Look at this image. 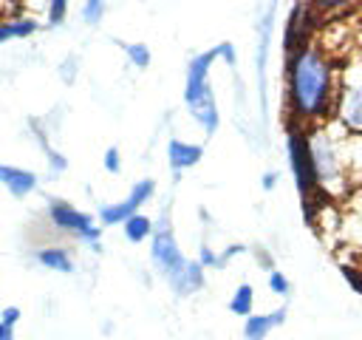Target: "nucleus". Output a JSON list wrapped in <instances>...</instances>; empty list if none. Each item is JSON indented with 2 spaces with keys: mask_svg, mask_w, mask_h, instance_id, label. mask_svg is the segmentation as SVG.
<instances>
[{
  "mask_svg": "<svg viewBox=\"0 0 362 340\" xmlns=\"http://www.w3.org/2000/svg\"><path fill=\"white\" fill-rule=\"evenodd\" d=\"M288 99L300 122H322L334 108V65L317 45L288 57Z\"/></svg>",
  "mask_w": 362,
  "mask_h": 340,
  "instance_id": "obj_1",
  "label": "nucleus"
},
{
  "mask_svg": "<svg viewBox=\"0 0 362 340\" xmlns=\"http://www.w3.org/2000/svg\"><path fill=\"white\" fill-rule=\"evenodd\" d=\"M215 60H218V45L209 48V51L195 54L187 65V82H184L187 110L204 128V133H215L218 125H221V113H218L215 94H212V85H209V71H212Z\"/></svg>",
  "mask_w": 362,
  "mask_h": 340,
  "instance_id": "obj_2",
  "label": "nucleus"
},
{
  "mask_svg": "<svg viewBox=\"0 0 362 340\" xmlns=\"http://www.w3.org/2000/svg\"><path fill=\"white\" fill-rule=\"evenodd\" d=\"M48 218L51 224L59 230V232H68L74 238H79L82 244H90V249H102L99 246V238H102V230L93 224V218L82 210H76L74 204L68 201H59V198H51L48 201Z\"/></svg>",
  "mask_w": 362,
  "mask_h": 340,
  "instance_id": "obj_3",
  "label": "nucleus"
},
{
  "mask_svg": "<svg viewBox=\"0 0 362 340\" xmlns=\"http://www.w3.org/2000/svg\"><path fill=\"white\" fill-rule=\"evenodd\" d=\"M150 258H153L156 269L161 272V278H164L167 283H173V280L187 269V264H189V261L184 258V252L178 249V241H175V235H173L167 218H161V224H158L156 232H153Z\"/></svg>",
  "mask_w": 362,
  "mask_h": 340,
  "instance_id": "obj_4",
  "label": "nucleus"
},
{
  "mask_svg": "<svg viewBox=\"0 0 362 340\" xmlns=\"http://www.w3.org/2000/svg\"><path fill=\"white\" fill-rule=\"evenodd\" d=\"M286 150H288V164H291L297 190H300L303 198H308V196L320 187V178H317V170H314V159H311L308 139L300 133V128H288Z\"/></svg>",
  "mask_w": 362,
  "mask_h": 340,
  "instance_id": "obj_5",
  "label": "nucleus"
},
{
  "mask_svg": "<svg viewBox=\"0 0 362 340\" xmlns=\"http://www.w3.org/2000/svg\"><path fill=\"white\" fill-rule=\"evenodd\" d=\"M153 193H156V181H153V178H141V181H136V184H133V190H130V196H127L124 201L99 207V221H102L105 227L124 224L130 215H136V212H139V207H141L144 201H150V198H153Z\"/></svg>",
  "mask_w": 362,
  "mask_h": 340,
  "instance_id": "obj_6",
  "label": "nucleus"
},
{
  "mask_svg": "<svg viewBox=\"0 0 362 340\" xmlns=\"http://www.w3.org/2000/svg\"><path fill=\"white\" fill-rule=\"evenodd\" d=\"M308 147H311V159H314V170H317L320 184L339 181V153H337L334 142L325 133H311Z\"/></svg>",
  "mask_w": 362,
  "mask_h": 340,
  "instance_id": "obj_7",
  "label": "nucleus"
},
{
  "mask_svg": "<svg viewBox=\"0 0 362 340\" xmlns=\"http://www.w3.org/2000/svg\"><path fill=\"white\" fill-rule=\"evenodd\" d=\"M167 159H170V170L175 178H181L184 170L195 167L204 159V147L192 144V142H181V139H170L167 144Z\"/></svg>",
  "mask_w": 362,
  "mask_h": 340,
  "instance_id": "obj_8",
  "label": "nucleus"
},
{
  "mask_svg": "<svg viewBox=\"0 0 362 340\" xmlns=\"http://www.w3.org/2000/svg\"><path fill=\"white\" fill-rule=\"evenodd\" d=\"M0 181L3 187L14 196V198H25L37 190V173L23 170V167H11V164H0Z\"/></svg>",
  "mask_w": 362,
  "mask_h": 340,
  "instance_id": "obj_9",
  "label": "nucleus"
},
{
  "mask_svg": "<svg viewBox=\"0 0 362 340\" xmlns=\"http://www.w3.org/2000/svg\"><path fill=\"white\" fill-rule=\"evenodd\" d=\"M286 309L280 306V309H274V312H263V314H249V317H243V337L246 340H266V334L272 332V329H277V326H283L286 323Z\"/></svg>",
  "mask_w": 362,
  "mask_h": 340,
  "instance_id": "obj_10",
  "label": "nucleus"
},
{
  "mask_svg": "<svg viewBox=\"0 0 362 340\" xmlns=\"http://www.w3.org/2000/svg\"><path fill=\"white\" fill-rule=\"evenodd\" d=\"M204 264L201 261H189L187 264V269L170 283V289L175 292V295H181V298H187V295H192V292H198V289H204V283H206V278H204Z\"/></svg>",
  "mask_w": 362,
  "mask_h": 340,
  "instance_id": "obj_11",
  "label": "nucleus"
},
{
  "mask_svg": "<svg viewBox=\"0 0 362 340\" xmlns=\"http://www.w3.org/2000/svg\"><path fill=\"white\" fill-rule=\"evenodd\" d=\"M342 122L362 133V85H351L342 96Z\"/></svg>",
  "mask_w": 362,
  "mask_h": 340,
  "instance_id": "obj_12",
  "label": "nucleus"
},
{
  "mask_svg": "<svg viewBox=\"0 0 362 340\" xmlns=\"http://www.w3.org/2000/svg\"><path fill=\"white\" fill-rule=\"evenodd\" d=\"M40 28V23L34 17H6L0 23V42H11V40H25Z\"/></svg>",
  "mask_w": 362,
  "mask_h": 340,
  "instance_id": "obj_13",
  "label": "nucleus"
},
{
  "mask_svg": "<svg viewBox=\"0 0 362 340\" xmlns=\"http://www.w3.org/2000/svg\"><path fill=\"white\" fill-rule=\"evenodd\" d=\"M37 264H42L45 269H54V272H74V258L65 246H42L34 252Z\"/></svg>",
  "mask_w": 362,
  "mask_h": 340,
  "instance_id": "obj_14",
  "label": "nucleus"
},
{
  "mask_svg": "<svg viewBox=\"0 0 362 340\" xmlns=\"http://www.w3.org/2000/svg\"><path fill=\"white\" fill-rule=\"evenodd\" d=\"M153 232H156L153 221H150L147 215H141V212H136V215H130V218L124 221V238H127L130 244H141L144 238H153Z\"/></svg>",
  "mask_w": 362,
  "mask_h": 340,
  "instance_id": "obj_15",
  "label": "nucleus"
},
{
  "mask_svg": "<svg viewBox=\"0 0 362 340\" xmlns=\"http://www.w3.org/2000/svg\"><path fill=\"white\" fill-rule=\"evenodd\" d=\"M229 309H232L238 317H249V314H252V309H255V289H252V283H240V286L235 289V295H232V300H229Z\"/></svg>",
  "mask_w": 362,
  "mask_h": 340,
  "instance_id": "obj_16",
  "label": "nucleus"
},
{
  "mask_svg": "<svg viewBox=\"0 0 362 340\" xmlns=\"http://www.w3.org/2000/svg\"><path fill=\"white\" fill-rule=\"evenodd\" d=\"M122 51L127 54L133 68H147L150 60H153V54H150V48L144 42H122Z\"/></svg>",
  "mask_w": 362,
  "mask_h": 340,
  "instance_id": "obj_17",
  "label": "nucleus"
},
{
  "mask_svg": "<svg viewBox=\"0 0 362 340\" xmlns=\"http://www.w3.org/2000/svg\"><path fill=\"white\" fill-rule=\"evenodd\" d=\"M102 17H105V0H85L82 3V23L99 26Z\"/></svg>",
  "mask_w": 362,
  "mask_h": 340,
  "instance_id": "obj_18",
  "label": "nucleus"
},
{
  "mask_svg": "<svg viewBox=\"0 0 362 340\" xmlns=\"http://www.w3.org/2000/svg\"><path fill=\"white\" fill-rule=\"evenodd\" d=\"M65 14H68V0H48V11H45V17H48V26H51V28L62 26Z\"/></svg>",
  "mask_w": 362,
  "mask_h": 340,
  "instance_id": "obj_19",
  "label": "nucleus"
},
{
  "mask_svg": "<svg viewBox=\"0 0 362 340\" xmlns=\"http://www.w3.org/2000/svg\"><path fill=\"white\" fill-rule=\"evenodd\" d=\"M308 3H311V8H317L322 14H337V11L351 8L356 0H308Z\"/></svg>",
  "mask_w": 362,
  "mask_h": 340,
  "instance_id": "obj_20",
  "label": "nucleus"
},
{
  "mask_svg": "<svg viewBox=\"0 0 362 340\" xmlns=\"http://www.w3.org/2000/svg\"><path fill=\"white\" fill-rule=\"evenodd\" d=\"M269 289H272L274 295L286 298V295L291 292V280H288L283 272H277V269H269Z\"/></svg>",
  "mask_w": 362,
  "mask_h": 340,
  "instance_id": "obj_21",
  "label": "nucleus"
},
{
  "mask_svg": "<svg viewBox=\"0 0 362 340\" xmlns=\"http://www.w3.org/2000/svg\"><path fill=\"white\" fill-rule=\"evenodd\" d=\"M59 79L68 82V85L76 79V57H65V60L59 62Z\"/></svg>",
  "mask_w": 362,
  "mask_h": 340,
  "instance_id": "obj_22",
  "label": "nucleus"
},
{
  "mask_svg": "<svg viewBox=\"0 0 362 340\" xmlns=\"http://www.w3.org/2000/svg\"><path fill=\"white\" fill-rule=\"evenodd\" d=\"M42 147H45V153H48V167H51L54 173H62V170L68 167V159H65L62 153L51 150V147H48V142H42Z\"/></svg>",
  "mask_w": 362,
  "mask_h": 340,
  "instance_id": "obj_23",
  "label": "nucleus"
},
{
  "mask_svg": "<svg viewBox=\"0 0 362 340\" xmlns=\"http://www.w3.org/2000/svg\"><path fill=\"white\" fill-rule=\"evenodd\" d=\"M218 57H221V60H226V65H229V68H235V65H238V51H235V45H232L229 40L218 45Z\"/></svg>",
  "mask_w": 362,
  "mask_h": 340,
  "instance_id": "obj_24",
  "label": "nucleus"
},
{
  "mask_svg": "<svg viewBox=\"0 0 362 340\" xmlns=\"http://www.w3.org/2000/svg\"><path fill=\"white\" fill-rule=\"evenodd\" d=\"M105 170L113 173V176L122 170V162H119V150H116V147H107V150H105Z\"/></svg>",
  "mask_w": 362,
  "mask_h": 340,
  "instance_id": "obj_25",
  "label": "nucleus"
},
{
  "mask_svg": "<svg viewBox=\"0 0 362 340\" xmlns=\"http://www.w3.org/2000/svg\"><path fill=\"white\" fill-rule=\"evenodd\" d=\"M198 261H201L206 269H218V266H221V255H215L209 246H201V252H198Z\"/></svg>",
  "mask_w": 362,
  "mask_h": 340,
  "instance_id": "obj_26",
  "label": "nucleus"
},
{
  "mask_svg": "<svg viewBox=\"0 0 362 340\" xmlns=\"http://www.w3.org/2000/svg\"><path fill=\"white\" fill-rule=\"evenodd\" d=\"M243 252H246V246H243V244H232V246H226V249L221 252V266H223V264H229L232 258L243 255Z\"/></svg>",
  "mask_w": 362,
  "mask_h": 340,
  "instance_id": "obj_27",
  "label": "nucleus"
},
{
  "mask_svg": "<svg viewBox=\"0 0 362 340\" xmlns=\"http://www.w3.org/2000/svg\"><path fill=\"white\" fill-rule=\"evenodd\" d=\"M345 278H348V283L356 289V292H362V275L356 272V269H351V266H345Z\"/></svg>",
  "mask_w": 362,
  "mask_h": 340,
  "instance_id": "obj_28",
  "label": "nucleus"
},
{
  "mask_svg": "<svg viewBox=\"0 0 362 340\" xmlns=\"http://www.w3.org/2000/svg\"><path fill=\"white\" fill-rule=\"evenodd\" d=\"M277 178H280V176H277V170H272V173H263V181H260V187H263V190H272V187L277 184Z\"/></svg>",
  "mask_w": 362,
  "mask_h": 340,
  "instance_id": "obj_29",
  "label": "nucleus"
},
{
  "mask_svg": "<svg viewBox=\"0 0 362 340\" xmlns=\"http://www.w3.org/2000/svg\"><path fill=\"white\" fill-rule=\"evenodd\" d=\"M0 340H14V326L11 323H0Z\"/></svg>",
  "mask_w": 362,
  "mask_h": 340,
  "instance_id": "obj_30",
  "label": "nucleus"
}]
</instances>
